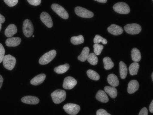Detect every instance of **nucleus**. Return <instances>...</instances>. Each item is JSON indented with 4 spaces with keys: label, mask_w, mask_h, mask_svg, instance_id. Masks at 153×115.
I'll return each mask as SVG.
<instances>
[{
    "label": "nucleus",
    "mask_w": 153,
    "mask_h": 115,
    "mask_svg": "<svg viewBox=\"0 0 153 115\" xmlns=\"http://www.w3.org/2000/svg\"><path fill=\"white\" fill-rule=\"evenodd\" d=\"M51 97L55 104L61 103L64 101L66 98V92L61 89L55 90L51 93Z\"/></svg>",
    "instance_id": "nucleus-1"
},
{
    "label": "nucleus",
    "mask_w": 153,
    "mask_h": 115,
    "mask_svg": "<svg viewBox=\"0 0 153 115\" xmlns=\"http://www.w3.org/2000/svg\"><path fill=\"white\" fill-rule=\"evenodd\" d=\"M114 10L117 13L120 14H129L130 11L129 6L125 2H118L115 4L113 6Z\"/></svg>",
    "instance_id": "nucleus-3"
},
{
    "label": "nucleus",
    "mask_w": 153,
    "mask_h": 115,
    "mask_svg": "<svg viewBox=\"0 0 153 115\" xmlns=\"http://www.w3.org/2000/svg\"><path fill=\"white\" fill-rule=\"evenodd\" d=\"M52 8L54 12H56L59 17L64 19H68L69 14L67 11L62 6L56 4H53L52 5Z\"/></svg>",
    "instance_id": "nucleus-8"
},
{
    "label": "nucleus",
    "mask_w": 153,
    "mask_h": 115,
    "mask_svg": "<svg viewBox=\"0 0 153 115\" xmlns=\"http://www.w3.org/2000/svg\"><path fill=\"white\" fill-rule=\"evenodd\" d=\"M104 90L112 98H115L117 96V90L115 87L106 86L104 87Z\"/></svg>",
    "instance_id": "nucleus-20"
},
{
    "label": "nucleus",
    "mask_w": 153,
    "mask_h": 115,
    "mask_svg": "<svg viewBox=\"0 0 153 115\" xmlns=\"http://www.w3.org/2000/svg\"><path fill=\"white\" fill-rule=\"evenodd\" d=\"M3 82V78L0 75V89L1 87Z\"/></svg>",
    "instance_id": "nucleus-39"
},
{
    "label": "nucleus",
    "mask_w": 153,
    "mask_h": 115,
    "mask_svg": "<svg viewBox=\"0 0 153 115\" xmlns=\"http://www.w3.org/2000/svg\"><path fill=\"white\" fill-rule=\"evenodd\" d=\"M87 60L90 64L92 65H96L98 62V58L95 53H91L88 55Z\"/></svg>",
    "instance_id": "nucleus-28"
},
{
    "label": "nucleus",
    "mask_w": 153,
    "mask_h": 115,
    "mask_svg": "<svg viewBox=\"0 0 153 115\" xmlns=\"http://www.w3.org/2000/svg\"><path fill=\"white\" fill-rule=\"evenodd\" d=\"M1 26H2L1 24V23H0V31H1Z\"/></svg>",
    "instance_id": "nucleus-41"
},
{
    "label": "nucleus",
    "mask_w": 153,
    "mask_h": 115,
    "mask_svg": "<svg viewBox=\"0 0 153 115\" xmlns=\"http://www.w3.org/2000/svg\"><path fill=\"white\" fill-rule=\"evenodd\" d=\"M17 32V29L16 26L13 24L8 25L5 30V35L8 37H12Z\"/></svg>",
    "instance_id": "nucleus-16"
},
{
    "label": "nucleus",
    "mask_w": 153,
    "mask_h": 115,
    "mask_svg": "<svg viewBox=\"0 0 153 115\" xmlns=\"http://www.w3.org/2000/svg\"><path fill=\"white\" fill-rule=\"evenodd\" d=\"M46 78V75L44 74H42L36 76V77L31 79L30 83L34 86H38L43 82Z\"/></svg>",
    "instance_id": "nucleus-15"
},
{
    "label": "nucleus",
    "mask_w": 153,
    "mask_h": 115,
    "mask_svg": "<svg viewBox=\"0 0 153 115\" xmlns=\"http://www.w3.org/2000/svg\"><path fill=\"white\" fill-rule=\"evenodd\" d=\"M96 98L100 101L102 103H107L109 101L108 96L105 92L100 90L98 92L96 95Z\"/></svg>",
    "instance_id": "nucleus-18"
},
{
    "label": "nucleus",
    "mask_w": 153,
    "mask_h": 115,
    "mask_svg": "<svg viewBox=\"0 0 153 115\" xmlns=\"http://www.w3.org/2000/svg\"><path fill=\"white\" fill-rule=\"evenodd\" d=\"M4 2L10 7L15 6L18 2V0H4Z\"/></svg>",
    "instance_id": "nucleus-33"
},
{
    "label": "nucleus",
    "mask_w": 153,
    "mask_h": 115,
    "mask_svg": "<svg viewBox=\"0 0 153 115\" xmlns=\"http://www.w3.org/2000/svg\"><path fill=\"white\" fill-rule=\"evenodd\" d=\"M21 42V39L19 37H11L7 39L5 44L8 47H16L18 46Z\"/></svg>",
    "instance_id": "nucleus-17"
},
{
    "label": "nucleus",
    "mask_w": 153,
    "mask_h": 115,
    "mask_svg": "<svg viewBox=\"0 0 153 115\" xmlns=\"http://www.w3.org/2000/svg\"><path fill=\"white\" fill-rule=\"evenodd\" d=\"M4 21H5V18L3 16L0 14V23L2 24V23H4Z\"/></svg>",
    "instance_id": "nucleus-37"
},
{
    "label": "nucleus",
    "mask_w": 153,
    "mask_h": 115,
    "mask_svg": "<svg viewBox=\"0 0 153 115\" xmlns=\"http://www.w3.org/2000/svg\"><path fill=\"white\" fill-rule=\"evenodd\" d=\"M107 81L110 85L113 87H117L119 85V80L116 75L114 74H109L107 77Z\"/></svg>",
    "instance_id": "nucleus-19"
},
{
    "label": "nucleus",
    "mask_w": 153,
    "mask_h": 115,
    "mask_svg": "<svg viewBox=\"0 0 153 115\" xmlns=\"http://www.w3.org/2000/svg\"><path fill=\"white\" fill-rule=\"evenodd\" d=\"M103 62L104 63V68L106 70H111L114 66V63L113 62L111 58L108 57L103 58Z\"/></svg>",
    "instance_id": "nucleus-26"
},
{
    "label": "nucleus",
    "mask_w": 153,
    "mask_h": 115,
    "mask_svg": "<svg viewBox=\"0 0 153 115\" xmlns=\"http://www.w3.org/2000/svg\"><path fill=\"white\" fill-rule=\"evenodd\" d=\"M93 47H94V53L97 56L100 55L101 53L102 49H103V46L99 44H95L93 45Z\"/></svg>",
    "instance_id": "nucleus-31"
},
{
    "label": "nucleus",
    "mask_w": 153,
    "mask_h": 115,
    "mask_svg": "<svg viewBox=\"0 0 153 115\" xmlns=\"http://www.w3.org/2000/svg\"><path fill=\"white\" fill-rule=\"evenodd\" d=\"M87 74L88 76L93 80L95 81H98L99 80L100 78V76L99 74L95 71H93L92 70H89L87 71Z\"/></svg>",
    "instance_id": "nucleus-29"
},
{
    "label": "nucleus",
    "mask_w": 153,
    "mask_h": 115,
    "mask_svg": "<svg viewBox=\"0 0 153 115\" xmlns=\"http://www.w3.org/2000/svg\"><path fill=\"white\" fill-rule=\"evenodd\" d=\"M77 84V81L72 77H67L64 79L63 82V88L66 89H72Z\"/></svg>",
    "instance_id": "nucleus-10"
},
{
    "label": "nucleus",
    "mask_w": 153,
    "mask_h": 115,
    "mask_svg": "<svg viewBox=\"0 0 153 115\" xmlns=\"http://www.w3.org/2000/svg\"><path fill=\"white\" fill-rule=\"evenodd\" d=\"M21 101L24 103L30 104H38L39 102V99L34 96H26L21 99Z\"/></svg>",
    "instance_id": "nucleus-14"
},
{
    "label": "nucleus",
    "mask_w": 153,
    "mask_h": 115,
    "mask_svg": "<svg viewBox=\"0 0 153 115\" xmlns=\"http://www.w3.org/2000/svg\"><path fill=\"white\" fill-rule=\"evenodd\" d=\"M149 110L151 113H153V101H152L150 106H149Z\"/></svg>",
    "instance_id": "nucleus-38"
},
{
    "label": "nucleus",
    "mask_w": 153,
    "mask_h": 115,
    "mask_svg": "<svg viewBox=\"0 0 153 115\" xmlns=\"http://www.w3.org/2000/svg\"><path fill=\"white\" fill-rule=\"evenodd\" d=\"M119 67H120V76L122 79H125L127 75V67L126 64L123 61L120 62L119 63Z\"/></svg>",
    "instance_id": "nucleus-22"
},
{
    "label": "nucleus",
    "mask_w": 153,
    "mask_h": 115,
    "mask_svg": "<svg viewBox=\"0 0 153 115\" xmlns=\"http://www.w3.org/2000/svg\"><path fill=\"white\" fill-rule=\"evenodd\" d=\"M23 30L24 35L27 37H30L32 35L33 32V27L32 23L28 19L24 20L23 23Z\"/></svg>",
    "instance_id": "nucleus-7"
},
{
    "label": "nucleus",
    "mask_w": 153,
    "mask_h": 115,
    "mask_svg": "<svg viewBox=\"0 0 153 115\" xmlns=\"http://www.w3.org/2000/svg\"><path fill=\"white\" fill-rule=\"evenodd\" d=\"M71 42L74 45H78L83 44L84 42V38L82 35L77 36H73L71 38Z\"/></svg>",
    "instance_id": "nucleus-27"
},
{
    "label": "nucleus",
    "mask_w": 153,
    "mask_h": 115,
    "mask_svg": "<svg viewBox=\"0 0 153 115\" xmlns=\"http://www.w3.org/2000/svg\"><path fill=\"white\" fill-rule=\"evenodd\" d=\"M89 53V48L88 47H85L83 49L80 56H78V59L82 62H85L87 59Z\"/></svg>",
    "instance_id": "nucleus-24"
},
{
    "label": "nucleus",
    "mask_w": 153,
    "mask_h": 115,
    "mask_svg": "<svg viewBox=\"0 0 153 115\" xmlns=\"http://www.w3.org/2000/svg\"><path fill=\"white\" fill-rule=\"evenodd\" d=\"M40 19L42 22L48 28H52L53 26L52 18L46 12H43L40 16Z\"/></svg>",
    "instance_id": "nucleus-11"
},
{
    "label": "nucleus",
    "mask_w": 153,
    "mask_h": 115,
    "mask_svg": "<svg viewBox=\"0 0 153 115\" xmlns=\"http://www.w3.org/2000/svg\"><path fill=\"white\" fill-rule=\"evenodd\" d=\"M124 29L127 33L131 35L138 34L141 31L140 25L137 24H128L124 27Z\"/></svg>",
    "instance_id": "nucleus-6"
},
{
    "label": "nucleus",
    "mask_w": 153,
    "mask_h": 115,
    "mask_svg": "<svg viewBox=\"0 0 153 115\" xmlns=\"http://www.w3.org/2000/svg\"><path fill=\"white\" fill-rule=\"evenodd\" d=\"M5 54V50L2 44L0 43V63L3 60Z\"/></svg>",
    "instance_id": "nucleus-32"
},
{
    "label": "nucleus",
    "mask_w": 153,
    "mask_h": 115,
    "mask_svg": "<svg viewBox=\"0 0 153 115\" xmlns=\"http://www.w3.org/2000/svg\"><path fill=\"white\" fill-rule=\"evenodd\" d=\"M75 12L78 16L81 17L90 18L94 16V14L91 11L79 6L75 8Z\"/></svg>",
    "instance_id": "nucleus-9"
},
{
    "label": "nucleus",
    "mask_w": 153,
    "mask_h": 115,
    "mask_svg": "<svg viewBox=\"0 0 153 115\" xmlns=\"http://www.w3.org/2000/svg\"><path fill=\"white\" fill-rule=\"evenodd\" d=\"M3 65L7 70L11 71L15 67L16 63V59L14 57L10 55L4 56L3 59Z\"/></svg>",
    "instance_id": "nucleus-4"
},
{
    "label": "nucleus",
    "mask_w": 153,
    "mask_h": 115,
    "mask_svg": "<svg viewBox=\"0 0 153 115\" xmlns=\"http://www.w3.org/2000/svg\"><path fill=\"white\" fill-rule=\"evenodd\" d=\"M63 108L66 113L71 115L77 114L81 109L79 105L73 103L67 104L63 106Z\"/></svg>",
    "instance_id": "nucleus-5"
},
{
    "label": "nucleus",
    "mask_w": 153,
    "mask_h": 115,
    "mask_svg": "<svg viewBox=\"0 0 153 115\" xmlns=\"http://www.w3.org/2000/svg\"><path fill=\"white\" fill-rule=\"evenodd\" d=\"M101 42L103 44H106L107 43V41L106 39L102 38L101 36L97 35L95 36L94 39V43L95 44H99Z\"/></svg>",
    "instance_id": "nucleus-30"
},
{
    "label": "nucleus",
    "mask_w": 153,
    "mask_h": 115,
    "mask_svg": "<svg viewBox=\"0 0 153 115\" xmlns=\"http://www.w3.org/2000/svg\"><path fill=\"white\" fill-rule=\"evenodd\" d=\"M107 30L108 32L114 35H120L123 32V29L122 27L114 24H113L108 27Z\"/></svg>",
    "instance_id": "nucleus-12"
},
{
    "label": "nucleus",
    "mask_w": 153,
    "mask_h": 115,
    "mask_svg": "<svg viewBox=\"0 0 153 115\" xmlns=\"http://www.w3.org/2000/svg\"><path fill=\"white\" fill-rule=\"evenodd\" d=\"M139 88V82L137 80H131L128 84V92L129 94H132L137 91Z\"/></svg>",
    "instance_id": "nucleus-13"
},
{
    "label": "nucleus",
    "mask_w": 153,
    "mask_h": 115,
    "mask_svg": "<svg viewBox=\"0 0 153 115\" xmlns=\"http://www.w3.org/2000/svg\"><path fill=\"white\" fill-rule=\"evenodd\" d=\"M95 1H97L99 2L102 3H106L107 0H95Z\"/></svg>",
    "instance_id": "nucleus-40"
},
{
    "label": "nucleus",
    "mask_w": 153,
    "mask_h": 115,
    "mask_svg": "<svg viewBox=\"0 0 153 115\" xmlns=\"http://www.w3.org/2000/svg\"><path fill=\"white\" fill-rule=\"evenodd\" d=\"M148 110L146 107H144L141 110L139 113V115H148Z\"/></svg>",
    "instance_id": "nucleus-36"
},
{
    "label": "nucleus",
    "mask_w": 153,
    "mask_h": 115,
    "mask_svg": "<svg viewBox=\"0 0 153 115\" xmlns=\"http://www.w3.org/2000/svg\"><path fill=\"white\" fill-rule=\"evenodd\" d=\"M131 56L133 61L137 62H140L141 59V56L140 50L137 48H133L131 51Z\"/></svg>",
    "instance_id": "nucleus-21"
},
{
    "label": "nucleus",
    "mask_w": 153,
    "mask_h": 115,
    "mask_svg": "<svg viewBox=\"0 0 153 115\" xmlns=\"http://www.w3.org/2000/svg\"><path fill=\"white\" fill-rule=\"evenodd\" d=\"M30 5L34 6H37L41 4V0H27Z\"/></svg>",
    "instance_id": "nucleus-34"
},
{
    "label": "nucleus",
    "mask_w": 153,
    "mask_h": 115,
    "mask_svg": "<svg viewBox=\"0 0 153 115\" xmlns=\"http://www.w3.org/2000/svg\"><path fill=\"white\" fill-rule=\"evenodd\" d=\"M97 115H111L110 113H108L103 109H100L97 110Z\"/></svg>",
    "instance_id": "nucleus-35"
},
{
    "label": "nucleus",
    "mask_w": 153,
    "mask_h": 115,
    "mask_svg": "<svg viewBox=\"0 0 153 115\" xmlns=\"http://www.w3.org/2000/svg\"><path fill=\"white\" fill-rule=\"evenodd\" d=\"M139 68H140V65L138 62H135L131 63L129 67L130 74L131 75H135L137 74Z\"/></svg>",
    "instance_id": "nucleus-25"
},
{
    "label": "nucleus",
    "mask_w": 153,
    "mask_h": 115,
    "mask_svg": "<svg viewBox=\"0 0 153 115\" xmlns=\"http://www.w3.org/2000/svg\"><path fill=\"white\" fill-rule=\"evenodd\" d=\"M34 37V35H33V37Z\"/></svg>",
    "instance_id": "nucleus-43"
},
{
    "label": "nucleus",
    "mask_w": 153,
    "mask_h": 115,
    "mask_svg": "<svg viewBox=\"0 0 153 115\" xmlns=\"http://www.w3.org/2000/svg\"><path fill=\"white\" fill-rule=\"evenodd\" d=\"M152 81H153V73L152 74Z\"/></svg>",
    "instance_id": "nucleus-42"
},
{
    "label": "nucleus",
    "mask_w": 153,
    "mask_h": 115,
    "mask_svg": "<svg viewBox=\"0 0 153 115\" xmlns=\"http://www.w3.org/2000/svg\"><path fill=\"white\" fill-rule=\"evenodd\" d=\"M56 55V51L53 50L43 55L39 60L41 65H46L52 61Z\"/></svg>",
    "instance_id": "nucleus-2"
},
{
    "label": "nucleus",
    "mask_w": 153,
    "mask_h": 115,
    "mask_svg": "<svg viewBox=\"0 0 153 115\" xmlns=\"http://www.w3.org/2000/svg\"><path fill=\"white\" fill-rule=\"evenodd\" d=\"M70 68V65L68 64H65L64 65H60V66L55 67L54 68V71L58 74H62L66 73Z\"/></svg>",
    "instance_id": "nucleus-23"
}]
</instances>
